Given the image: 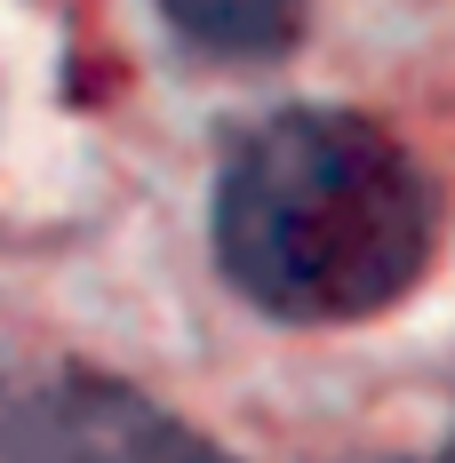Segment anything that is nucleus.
<instances>
[{
	"mask_svg": "<svg viewBox=\"0 0 455 463\" xmlns=\"http://www.w3.org/2000/svg\"><path fill=\"white\" fill-rule=\"evenodd\" d=\"M208 232L256 312L336 327L415 288L431 256V184L360 112H272L232 144Z\"/></svg>",
	"mask_w": 455,
	"mask_h": 463,
	"instance_id": "f257e3e1",
	"label": "nucleus"
},
{
	"mask_svg": "<svg viewBox=\"0 0 455 463\" xmlns=\"http://www.w3.org/2000/svg\"><path fill=\"white\" fill-rule=\"evenodd\" d=\"M33 439L41 463H232L208 431L120 375H56L33 392Z\"/></svg>",
	"mask_w": 455,
	"mask_h": 463,
	"instance_id": "f03ea898",
	"label": "nucleus"
},
{
	"mask_svg": "<svg viewBox=\"0 0 455 463\" xmlns=\"http://www.w3.org/2000/svg\"><path fill=\"white\" fill-rule=\"evenodd\" d=\"M160 16L216 64H272L304 33V0H160Z\"/></svg>",
	"mask_w": 455,
	"mask_h": 463,
	"instance_id": "7ed1b4c3",
	"label": "nucleus"
},
{
	"mask_svg": "<svg viewBox=\"0 0 455 463\" xmlns=\"http://www.w3.org/2000/svg\"><path fill=\"white\" fill-rule=\"evenodd\" d=\"M0 463H41V439H33V392L0 383Z\"/></svg>",
	"mask_w": 455,
	"mask_h": 463,
	"instance_id": "20e7f679",
	"label": "nucleus"
}]
</instances>
